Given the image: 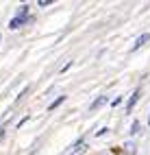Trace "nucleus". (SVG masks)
Wrapping results in <instances>:
<instances>
[{
  "label": "nucleus",
  "mask_w": 150,
  "mask_h": 155,
  "mask_svg": "<svg viewBox=\"0 0 150 155\" xmlns=\"http://www.w3.org/2000/svg\"><path fill=\"white\" fill-rule=\"evenodd\" d=\"M2 133H5V127H0V138H2Z\"/></svg>",
  "instance_id": "nucleus-10"
},
{
  "label": "nucleus",
  "mask_w": 150,
  "mask_h": 155,
  "mask_svg": "<svg viewBox=\"0 0 150 155\" xmlns=\"http://www.w3.org/2000/svg\"><path fill=\"white\" fill-rule=\"evenodd\" d=\"M28 22V5H20V11H17V15L9 22V28H20L22 24H26Z\"/></svg>",
  "instance_id": "nucleus-1"
},
{
  "label": "nucleus",
  "mask_w": 150,
  "mask_h": 155,
  "mask_svg": "<svg viewBox=\"0 0 150 155\" xmlns=\"http://www.w3.org/2000/svg\"><path fill=\"white\" fill-rule=\"evenodd\" d=\"M63 101H65V96H59L57 101H52V103H50V109H55V107H59V105H61Z\"/></svg>",
  "instance_id": "nucleus-6"
},
{
  "label": "nucleus",
  "mask_w": 150,
  "mask_h": 155,
  "mask_svg": "<svg viewBox=\"0 0 150 155\" xmlns=\"http://www.w3.org/2000/svg\"><path fill=\"white\" fill-rule=\"evenodd\" d=\"M120 103H122V98H120V96H115V98H113V101H111V105H113V107H115V105H120Z\"/></svg>",
  "instance_id": "nucleus-8"
},
{
  "label": "nucleus",
  "mask_w": 150,
  "mask_h": 155,
  "mask_svg": "<svg viewBox=\"0 0 150 155\" xmlns=\"http://www.w3.org/2000/svg\"><path fill=\"white\" fill-rule=\"evenodd\" d=\"M105 103H107V96H98V98H96V101L92 103V107H89V109L94 111V109H98V107H102Z\"/></svg>",
  "instance_id": "nucleus-4"
},
{
  "label": "nucleus",
  "mask_w": 150,
  "mask_h": 155,
  "mask_svg": "<svg viewBox=\"0 0 150 155\" xmlns=\"http://www.w3.org/2000/svg\"><path fill=\"white\" fill-rule=\"evenodd\" d=\"M148 122H150V118H148Z\"/></svg>",
  "instance_id": "nucleus-11"
},
{
  "label": "nucleus",
  "mask_w": 150,
  "mask_h": 155,
  "mask_svg": "<svg viewBox=\"0 0 150 155\" xmlns=\"http://www.w3.org/2000/svg\"><path fill=\"white\" fill-rule=\"evenodd\" d=\"M139 101V92H135V94L131 96V98H128V103H126V109L128 111H133V107H135V103Z\"/></svg>",
  "instance_id": "nucleus-5"
},
{
  "label": "nucleus",
  "mask_w": 150,
  "mask_h": 155,
  "mask_svg": "<svg viewBox=\"0 0 150 155\" xmlns=\"http://www.w3.org/2000/svg\"><path fill=\"white\" fill-rule=\"evenodd\" d=\"M83 151H85V140H78V142L74 144V149L70 151L67 155H78V153H83Z\"/></svg>",
  "instance_id": "nucleus-3"
},
{
  "label": "nucleus",
  "mask_w": 150,
  "mask_h": 155,
  "mask_svg": "<svg viewBox=\"0 0 150 155\" xmlns=\"http://www.w3.org/2000/svg\"><path fill=\"white\" fill-rule=\"evenodd\" d=\"M137 131H139V122L135 120V122H133V127H131V133H137Z\"/></svg>",
  "instance_id": "nucleus-7"
},
{
  "label": "nucleus",
  "mask_w": 150,
  "mask_h": 155,
  "mask_svg": "<svg viewBox=\"0 0 150 155\" xmlns=\"http://www.w3.org/2000/svg\"><path fill=\"white\" fill-rule=\"evenodd\" d=\"M48 5H52V0H46V2H44V0H39V7H48Z\"/></svg>",
  "instance_id": "nucleus-9"
},
{
  "label": "nucleus",
  "mask_w": 150,
  "mask_h": 155,
  "mask_svg": "<svg viewBox=\"0 0 150 155\" xmlns=\"http://www.w3.org/2000/svg\"><path fill=\"white\" fill-rule=\"evenodd\" d=\"M148 39H150V33H144V35H139V37L135 39V44H133V50H139V48H142V46L148 42Z\"/></svg>",
  "instance_id": "nucleus-2"
}]
</instances>
